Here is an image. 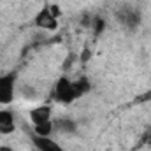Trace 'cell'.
Listing matches in <instances>:
<instances>
[{
	"label": "cell",
	"instance_id": "obj_5",
	"mask_svg": "<svg viewBox=\"0 0 151 151\" xmlns=\"http://www.w3.org/2000/svg\"><path fill=\"white\" fill-rule=\"evenodd\" d=\"M16 130L14 114L9 109H0V134H12Z\"/></svg>",
	"mask_w": 151,
	"mask_h": 151
},
{
	"label": "cell",
	"instance_id": "obj_9",
	"mask_svg": "<svg viewBox=\"0 0 151 151\" xmlns=\"http://www.w3.org/2000/svg\"><path fill=\"white\" fill-rule=\"evenodd\" d=\"M58 127L62 132H74L76 130V123L70 121V119H60L58 121Z\"/></svg>",
	"mask_w": 151,
	"mask_h": 151
},
{
	"label": "cell",
	"instance_id": "obj_11",
	"mask_svg": "<svg viewBox=\"0 0 151 151\" xmlns=\"http://www.w3.org/2000/svg\"><path fill=\"white\" fill-rule=\"evenodd\" d=\"M91 56V53H90V47H84L83 49V55H81V62H88V58Z\"/></svg>",
	"mask_w": 151,
	"mask_h": 151
},
{
	"label": "cell",
	"instance_id": "obj_2",
	"mask_svg": "<svg viewBox=\"0 0 151 151\" xmlns=\"http://www.w3.org/2000/svg\"><path fill=\"white\" fill-rule=\"evenodd\" d=\"M16 90V74L0 76V106H7L14 100Z\"/></svg>",
	"mask_w": 151,
	"mask_h": 151
},
{
	"label": "cell",
	"instance_id": "obj_12",
	"mask_svg": "<svg viewBox=\"0 0 151 151\" xmlns=\"http://www.w3.org/2000/svg\"><path fill=\"white\" fill-rule=\"evenodd\" d=\"M142 142H146V144H151V130L144 134V137H142Z\"/></svg>",
	"mask_w": 151,
	"mask_h": 151
},
{
	"label": "cell",
	"instance_id": "obj_4",
	"mask_svg": "<svg viewBox=\"0 0 151 151\" xmlns=\"http://www.w3.org/2000/svg\"><path fill=\"white\" fill-rule=\"evenodd\" d=\"M30 119L35 125H42V123H49L51 121V107L49 106H39V107H34L30 111Z\"/></svg>",
	"mask_w": 151,
	"mask_h": 151
},
{
	"label": "cell",
	"instance_id": "obj_14",
	"mask_svg": "<svg viewBox=\"0 0 151 151\" xmlns=\"http://www.w3.org/2000/svg\"><path fill=\"white\" fill-rule=\"evenodd\" d=\"M146 99H148V100L151 99V91H150V93H146V95H142V97H141V100H146Z\"/></svg>",
	"mask_w": 151,
	"mask_h": 151
},
{
	"label": "cell",
	"instance_id": "obj_13",
	"mask_svg": "<svg viewBox=\"0 0 151 151\" xmlns=\"http://www.w3.org/2000/svg\"><path fill=\"white\" fill-rule=\"evenodd\" d=\"M0 151H12L11 146H0Z\"/></svg>",
	"mask_w": 151,
	"mask_h": 151
},
{
	"label": "cell",
	"instance_id": "obj_8",
	"mask_svg": "<svg viewBox=\"0 0 151 151\" xmlns=\"http://www.w3.org/2000/svg\"><path fill=\"white\" fill-rule=\"evenodd\" d=\"M34 130H35V135H37V137H49L51 132H53V121L42 123V125H35Z\"/></svg>",
	"mask_w": 151,
	"mask_h": 151
},
{
	"label": "cell",
	"instance_id": "obj_10",
	"mask_svg": "<svg viewBox=\"0 0 151 151\" xmlns=\"http://www.w3.org/2000/svg\"><path fill=\"white\" fill-rule=\"evenodd\" d=\"M91 23H93V32H95L97 35L104 32V28H106V21H104L102 18H95V19H91Z\"/></svg>",
	"mask_w": 151,
	"mask_h": 151
},
{
	"label": "cell",
	"instance_id": "obj_7",
	"mask_svg": "<svg viewBox=\"0 0 151 151\" xmlns=\"http://www.w3.org/2000/svg\"><path fill=\"white\" fill-rule=\"evenodd\" d=\"M119 19H121V23L127 25L128 28H134V27L139 23V14H137L135 11H132V9H127V11L119 12Z\"/></svg>",
	"mask_w": 151,
	"mask_h": 151
},
{
	"label": "cell",
	"instance_id": "obj_6",
	"mask_svg": "<svg viewBox=\"0 0 151 151\" xmlns=\"http://www.w3.org/2000/svg\"><path fill=\"white\" fill-rule=\"evenodd\" d=\"M34 144H35V148L39 151H63V148L56 141H53L51 137H37V135H34Z\"/></svg>",
	"mask_w": 151,
	"mask_h": 151
},
{
	"label": "cell",
	"instance_id": "obj_1",
	"mask_svg": "<svg viewBox=\"0 0 151 151\" xmlns=\"http://www.w3.org/2000/svg\"><path fill=\"white\" fill-rule=\"evenodd\" d=\"M53 99L58 102V104H72L76 99H79V93L76 90V83L67 79V77H60L55 84V90H53Z\"/></svg>",
	"mask_w": 151,
	"mask_h": 151
},
{
	"label": "cell",
	"instance_id": "obj_3",
	"mask_svg": "<svg viewBox=\"0 0 151 151\" xmlns=\"http://www.w3.org/2000/svg\"><path fill=\"white\" fill-rule=\"evenodd\" d=\"M35 25H37L39 28H42V30H49V32H53V30H56L58 28V18L53 14V11H51V7L49 5H44L40 11H39L37 14H35Z\"/></svg>",
	"mask_w": 151,
	"mask_h": 151
}]
</instances>
